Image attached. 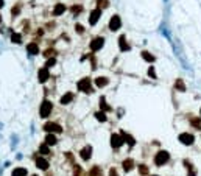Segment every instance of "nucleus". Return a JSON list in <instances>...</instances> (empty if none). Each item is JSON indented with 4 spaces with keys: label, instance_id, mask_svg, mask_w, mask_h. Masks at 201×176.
I'll use <instances>...</instances> for the list:
<instances>
[{
    "label": "nucleus",
    "instance_id": "nucleus-2",
    "mask_svg": "<svg viewBox=\"0 0 201 176\" xmlns=\"http://www.w3.org/2000/svg\"><path fill=\"white\" fill-rule=\"evenodd\" d=\"M52 109H53V104H52V101H48V100H44L42 101V104H41V117H48L50 115V112H52Z\"/></svg>",
    "mask_w": 201,
    "mask_h": 176
},
{
    "label": "nucleus",
    "instance_id": "nucleus-37",
    "mask_svg": "<svg viewBox=\"0 0 201 176\" xmlns=\"http://www.w3.org/2000/svg\"><path fill=\"white\" fill-rule=\"evenodd\" d=\"M72 11H73V13H80V11H81V6H73Z\"/></svg>",
    "mask_w": 201,
    "mask_h": 176
},
{
    "label": "nucleus",
    "instance_id": "nucleus-21",
    "mask_svg": "<svg viewBox=\"0 0 201 176\" xmlns=\"http://www.w3.org/2000/svg\"><path fill=\"white\" fill-rule=\"evenodd\" d=\"M56 137H55V134H47V137H45V144L47 145H55L56 144Z\"/></svg>",
    "mask_w": 201,
    "mask_h": 176
},
{
    "label": "nucleus",
    "instance_id": "nucleus-20",
    "mask_svg": "<svg viewBox=\"0 0 201 176\" xmlns=\"http://www.w3.org/2000/svg\"><path fill=\"white\" fill-rule=\"evenodd\" d=\"M13 176H27V168H22V167L14 168L13 170Z\"/></svg>",
    "mask_w": 201,
    "mask_h": 176
},
{
    "label": "nucleus",
    "instance_id": "nucleus-22",
    "mask_svg": "<svg viewBox=\"0 0 201 176\" xmlns=\"http://www.w3.org/2000/svg\"><path fill=\"white\" fill-rule=\"evenodd\" d=\"M89 176H103V173H101V168H100V167H94V168H90Z\"/></svg>",
    "mask_w": 201,
    "mask_h": 176
},
{
    "label": "nucleus",
    "instance_id": "nucleus-10",
    "mask_svg": "<svg viewBox=\"0 0 201 176\" xmlns=\"http://www.w3.org/2000/svg\"><path fill=\"white\" fill-rule=\"evenodd\" d=\"M37 78H39L41 83H45V81L48 80V69H47V67L41 69L39 72H37Z\"/></svg>",
    "mask_w": 201,
    "mask_h": 176
},
{
    "label": "nucleus",
    "instance_id": "nucleus-14",
    "mask_svg": "<svg viewBox=\"0 0 201 176\" xmlns=\"http://www.w3.org/2000/svg\"><path fill=\"white\" fill-rule=\"evenodd\" d=\"M122 137H123V142H128V145H129V147H133V145L136 144V140H134L129 134L125 133V131H122Z\"/></svg>",
    "mask_w": 201,
    "mask_h": 176
},
{
    "label": "nucleus",
    "instance_id": "nucleus-9",
    "mask_svg": "<svg viewBox=\"0 0 201 176\" xmlns=\"http://www.w3.org/2000/svg\"><path fill=\"white\" fill-rule=\"evenodd\" d=\"M81 159H83V161H89L90 159V156H92V148L90 147H84L83 150H81Z\"/></svg>",
    "mask_w": 201,
    "mask_h": 176
},
{
    "label": "nucleus",
    "instance_id": "nucleus-4",
    "mask_svg": "<svg viewBox=\"0 0 201 176\" xmlns=\"http://www.w3.org/2000/svg\"><path fill=\"white\" fill-rule=\"evenodd\" d=\"M78 89L80 91H83V92H86V93H90L92 92V87H90V80L89 78H83L78 83Z\"/></svg>",
    "mask_w": 201,
    "mask_h": 176
},
{
    "label": "nucleus",
    "instance_id": "nucleus-8",
    "mask_svg": "<svg viewBox=\"0 0 201 176\" xmlns=\"http://www.w3.org/2000/svg\"><path fill=\"white\" fill-rule=\"evenodd\" d=\"M120 25H122V22H120V17H118V16H112V17H111V20H109V30L116 31V30H118V28H120Z\"/></svg>",
    "mask_w": 201,
    "mask_h": 176
},
{
    "label": "nucleus",
    "instance_id": "nucleus-19",
    "mask_svg": "<svg viewBox=\"0 0 201 176\" xmlns=\"http://www.w3.org/2000/svg\"><path fill=\"white\" fill-rule=\"evenodd\" d=\"M64 11H66V6H64L62 3H58L56 6H55V9H53V14H55V16H59V14H62Z\"/></svg>",
    "mask_w": 201,
    "mask_h": 176
},
{
    "label": "nucleus",
    "instance_id": "nucleus-12",
    "mask_svg": "<svg viewBox=\"0 0 201 176\" xmlns=\"http://www.w3.org/2000/svg\"><path fill=\"white\" fill-rule=\"evenodd\" d=\"M36 165H37V168H41V170H47L48 168V162L45 161L44 157H37L36 159Z\"/></svg>",
    "mask_w": 201,
    "mask_h": 176
},
{
    "label": "nucleus",
    "instance_id": "nucleus-3",
    "mask_svg": "<svg viewBox=\"0 0 201 176\" xmlns=\"http://www.w3.org/2000/svg\"><path fill=\"white\" fill-rule=\"evenodd\" d=\"M44 129L47 131L48 134H53V133H61V131H62V128H61V126H59L58 123H52V122L45 123V125H44Z\"/></svg>",
    "mask_w": 201,
    "mask_h": 176
},
{
    "label": "nucleus",
    "instance_id": "nucleus-38",
    "mask_svg": "<svg viewBox=\"0 0 201 176\" xmlns=\"http://www.w3.org/2000/svg\"><path fill=\"white\" fill-rule=\"evenodd\" d=\"M109 176H117V172H116V168H111V172H109Z\"/></svg>",
    "mask_w": 201,
    "mask_h": 176
},
{
    "label": "nucleus",
    "instance_id": "nucleus-1",
    "mask_svg": "<svg viewBox=\"0 0 201 176\" xmlns=\"http://www.w3.org/2000/svg\"><path fill=\"white\" fill-rule=\"evenodd\" d=\"M168 159H170V154H168L167 151H159L154 156V164L156 165H164V164L168 162Z\"/></svg>",
    "mask_w": 201,
    "mask_h": 176
},
{
    "label": "nucleus",
    "instance_id": "nucleus-34",
    "mask_svg": "<svg viewBox=\"0 0 201 176\" xmlns=\"http://www.w3.org/2000/svg\"><path fill=\"white\" fill-rule=\"evenodd\" d=\"M75 30H77L78 33H83V31H84V28H83L81 25H75Z\"/></svg>",
    "mask_w": 201,
    "mask_h": 176
},
{
    "label": "nucleus",
    "instance_id": "nucleus-32",
    "mask_svg": "<svg viewBox=\"0 0 201 176\" xmlns=\"http://www.w3.org/2000/svg\"><path fill=\"white\" fill-rule=\"evenodd\" d=\"M148 75L151 76V78H156V72H154V69H153V67H150V70H148Z\"/></svg>",
    "mask_w": 201,
    "mask_h": 176
},
{
    "label": "nucleus",
    "instance_id": "nucleus-11",
    "mask_svg": "<svg viewBox=\"0 0 201 176\" xmlns=\"http://www.w3.org/2000/svg\"><path fill=\"white\" fill-rule=\"evenodd\" d=\"M100 14H101L100 8H97V9L92 11V13H90V19H89L90 25H95V24H97V20H98V17H100Z\"/></svg>",
    "mask_w": 201,
    "mask_h": 176
},
{
    "label": "nucleus",
    "instance_id": "nucleus-15",
    "mask_svg": "<svg viewBox=\"0 0 201 176\" xmlns=\"http://www.w3.org/2000/svg\"><path fill=\"white\" fill-rule=\"evenodd\" d=\"M133 167H134L133 159H126V161H123V170H125V172H131Z\"/></svg>",
    "mask_w": 201,
    "mask_h": 176
},
{
    "label": "nucleus",
    "instance_id": "nucleus-24",
    "mask_svg": "<svg viewBox=\"0 0 201 176\" xmlns=\"http://www.w3.org/2000/svg\"><path fill=\"white\" fill-rule=\"evenodd\" d=\"M142 58L145 59V61H148V62H153L154 61V56H153V55H150L148 52H144L142 53Z\"/></svg>",
    "mask_w": 201,
    "mask_h": 176
},
{
    "label": "nucleus",
    "instance_id": "nucleus-25",
    "mask_svg": "<svg viewBox=\"0 0 201 176\" xmlns=\"http://www.w3.org/2000/svg\"><path fill=\"white\" fill-rule=\"evenodd\" d=\"M95 117H97V120H98V122H106V114L105 112H97L95 114Z\"/></svg>",
    "mask_w": 201,
    "mask_h": 176
},
{
    "label": "nucleus",
    "instance_id": "nucleus-26",
    "mask_svg": "<svg viewBox=\"0 0 201 176\" xmlns=\"http://www.w3.org/2000/svg\"><path fill=\"white\" fill-rule=\"evenodd\" d=\"M39 153H42V154H50V150H48V145H41L39 147Z\"/></svg>",
    "mask_w": 201,
    "mask_h": 176
},
{
    "label": "nucleus",
    "instance_id": "nucleus-16",
    "mask_svg": "<svg viewBox=\"0 0 201 176\" xmlns=\"http://www.w3.org/2000/svg\"><path fill=\"white\" fill-rule=\"evenodd\" d=\"M118 42H120V50H122V52H126V50H129V45L126 44V37H125V36H120V39H118Z\"/></svg>",
    "mask_w": 201,
    "mask_h": 176
},
{
    "label": "nucleus",
    "instance_id": "nucleus-28",
    "mask_svg": "<svg viewBox=\"0 0 201 176\" xmlns=\"http://www.w3.org/2000/svg\"><path fill=\"white\" fill-rule=\"evenodd\" d=\"M11 41H13V42H16V44H20V41H22V37H20V34H17V33H13Z\"/></svg>",
    "mask_w": 201,
    "mask_h": 176
},
{
    "label": "nucleus",
    "instance_id": "nucleus-6",
    "mask_svg": "<svg viewBox=\"0 0 201 176\" xmlns=\"http://www.w3.org/2000/svg\"><path fill=\"white\" fill-rule=\"evenodd\" d=\"M111 145H112V148H120L122 145H123V137H120L118 134H112L111 136Z\"/></svg>",
    "mask_w": 201,
    "mask_h": 176
},
{
    "label": "nucleus",
    "instance_id": "nucleus-5",
    "mask_svg": "<svg viewBox=\"0 0 201 176\" xmlns=\"http://www.w3.org/2000/svg\"><path fill=\"white\" fill-rule=\"evenodd\" d=\"M193 140H195V137L192 134H189V133H182L181 136H179V142L184 144V145H192Z\"/></svg>",
    "mask_w": 201,
    "mask_h": 176
},
{
    "label": "nucleus",
    "instance_id": "nucleus-36",
    "mask_svg": "<svg viewBox=\"0 0 201 176\" xmlns=\"http://www.w3.org/2000/svg\"><path fill=\"white\" fill-rule=\"evenodd\" d=\"M80 173H81V168L78 165H75V176H80Z\"/></svg>",
    "mask_w": 201,
    "mask_h": 176
},
{
    "label": "nucleus",
    "instance_id": "nucleus-23",
    "mask_svg": "<svg viewBox=\"0 0 201 176\" xmlns=\"http://www.w3.org/2000/svg\"><path fill=\"white\" fill-rule=\"evenodd\" d=\"M175 87H176L178 91H181V92H184V91H186V86H184L182 80H176V83H175Z\"/></svg>",
    "mask_w": 201,
    "mask_h": 176
},
{
    "label": "nucleus",
    "instance_id": "nucleus-30",
    "mask_svg": "<svg viewBox=\"0 0 201 176\" xmlns=\"http://www.w3.org/2000/svg\"><path fill=\"white\" fill-rule=\"evenodd\" d=\"M139 172H140V175H148V168L145 165H139Z\"/></svg>",
    "mask_w": 201,
    "mask_h": 176
},
{
    "label": "nucleus",
    "instance_id": "nucleus-7",
    "mask_svg": "<svg viewBox=\"0 0 201 176\" xmlns=\"http://www.w3.org/2000/svg\"><path fill=\"white\" fill-rule=\"evenodd\" d=\"M103 44H105V39H103V37H95V39L90 42V50L92 52L100 50V48L103 47Z\"/></svg>",
    "mask_w": 201,
    "mask_h": 176
},
{
    "label": "nucleus",
    "instance_id": "nucleus-29",
    "mask_svg": "<svg viewBox=\"0 0 201 176\" xmlns=\"http://www.w3.org/2000/svg\"><path fill=\"white\" fill-rule=\"evenodd\" d=\"M192 125L195 128H201V120L200 119H192Z\"/></svg>",
    "mask_w": 201,
    "mask_h": 176
},
{
    "label": "nucleus",
    "instance_id": "nucleus-18",
    "mask_svg": "<svg viewBox=\"0 0 201 176\" xmlns=\"http://www.w3.org/2000/svg\"><path fill=\"white\" fill-rule=\"evenodd\" d=\"M109 81H108V78H105V76H98V78L95 80V84L98 86V87H105Z\"/></svg>",
    "mask_w": 201,
    "mask_h": 176
},
{
    "label": "nucleus",
    "instance_id": "nucleus-40",
    "mask_svg": "<svg viewBox=\"0 0 201 176\" xmlns=\"http://www.w3.org/2000/svg\"><path fill=\"white\" fill-rule=\"evenodd\" d=\"M0 22H2V16H0Z\"/></svg>",
    "mask_w": 201,
    "mask_h": 176
},
{
    "label": "nucleus",
    "instance_id": "nucleus-33",
    "mask_svg": "<svg viewBox=\"0 0 201 176\" xmlns=\"http://www.w3.org/2000/svg\"><path fill=\"white\" fill-rule=\"evenodd\" d=\"M19 11H20V6H16V8H13L11 13H13V16H17V14H19Z\"/></svg>",
    "mask_w": 201,
    "mask_h": 176
},
{
    "label": "nucleus",
    "instance_id": "nucleus-41",
    "mask_svg": "<svg viewBox=\"0 0 201 176\" xmlns=\"http://www.w3.org/2000/svg\"><path fill=\"white\" fill-rule=\"evenodd\" d=\"M153 176H157V175H153Z\"/></svg>",
    "mask_w": 201,
    "mask_h": 176
},
{
    "label": "nucleus",
    "instance_id": "nucleus-35",
    "mask_svg": "<svg viewBox=\"0 0 201 176\" xmlns=\"http://www.w3.org/2000/svg\"><path fill=\"white\" fill-rule=\"evenodd\" d=\"M53 55H55V52H53V50H47V52H45V56H47V58L53 56Z\"/></svg>",
    "mask_w": 201,
    "mask_h": 176
},
{
    "label": "nucleus",
    "instance_id": "nucleus-27",
    "mask_svg": "<svg viewBox=\"0 0 201 176\" xmlns=\"http://www.w3.org/2000/svg\"><path fill=\"white\" fill-rule=\"evenodd\" d=\"M100 108L103 109V112H105V111H111V108H109V106H108V104H106L105 98H101V100H100Z\"/></svg>",
    "mask_w": 201,
    "mask_h": 176
},
{
    "label": "nucleus",
    "instance_id": "nucleus-13",
    "mask_svg": "<svg viewBox=\"0 0 201 176\" xmlns=\"http://www.w3.org/2000/svg\"><path fill=\"white\" fill-rule=\"evenodd\" d=\"M27 50H28L30 55H37V53H39V47H37V44H36V42H31V44H28Z\"/></svg>",
    "mask_w": 201,
    "mask_h": 176
},
{
    "label": "nucleus",
    "instance_id": "nucleus-17",
    "mask_svg": "<svg viewBox=\"0 0 201 176\" xmlns=\"http://www.w3.org/2000/svg\"><path fill=\"white\" fill-rule=\"evenodd\" d=\"M72 100H73V93H72V92H67L66 95L61 97V103H62V104H67V103H70Z\"/></svg>",
    "mask_w": 201,
    "mask_h": 176
},
{
    "label": "nucleus",
    "instance_id": "nucleus-42",
    "mask_svg": "<svg viewBox=\"0 0 201 176\" xmlns=\"http://www.w3.org/2000/svg\"><path fill=\"white\" fill-rule=\"evenodd\" d=\"M33 176H37V175H33Z\"/></svg>",
    "mask_w": 201,
    "mask_h": 176
},
{
    "label": "nucleus",
    "instance_id": "nucleus-39",
    "mask_svg": "<svg viewBox=\"0 0 201 176\" xmlns=\"http://www.w3.org/2000/svg\"><path fill=\"white\" fill-rule=\"evenodd\" d=\"M3 3H5V2H3V0H0V8H2V6H3Z\"/></svg>",
    "mask_w": 201,
    "mask_h": 176
},
{
    "label": "nucleus",
    "instance_id": "nucleus-31",
    "mask_svg": "<svg viewBox=\"0 0 201 176\" xmlns=\"http://www.w3.org/2000/svg\"><path fill=\"white\" fill-rule=\"evenodd\" d=\"M55 58H48V61H47V65H45V67L48 69V67H52V65H55Z\"/></svg>",
    "mask_w": 201,
    "mask_h": 176
}]
</instances>
